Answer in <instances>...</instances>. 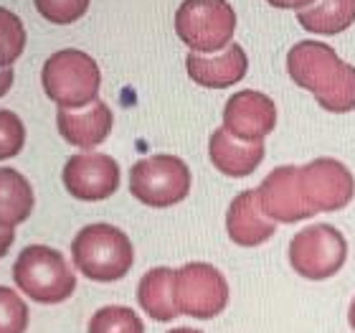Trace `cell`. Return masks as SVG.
I'll use <instances>...</instances> for the list:
<instances>
[{"mask_svg":"<svg viewBox=\"0 0 355 333\" xmlns=\"http://www.w3.org/2000/svg\"><path fill=\"white\" fill-rule=\"evenodd\" d=\"M208 156L221 173L231 178H244L254 173L264 161V143L239 140L226 127H218L208 140Z\"/></svg>","mask_w":355,"mask_h":333,"instance_id":"obj_16","label":"cell"},{"mask_svg":"<svg viewBox=\"0 0 355 333\" xmlns=\"http://www.w3.org/2000/svg\"><path fill=\"white\" fill-rule=\"evenodd\" d=\"M259 193V204L264 209V214L272 222L279 224H295L302 219H310L318 211L307 204L300 186V165H282L274 168L269 176L261 181L257 188Z\"/></svg>","mask_w":355,"mask_h":333,"instance_id":"obj_10","label":"cell"},{"mask_svg":"<svg viewBox=\"0 0 355 333\" xmlns=\"http://www.w3.org/2000/svg\"><path fill=\"white\" fill-rule=\"evenodd\" d=\"M89 333H145L137 313L125 305H107L89 320Z\"/></svg>","mask_w":355,"mask_h":333,"instance_id":"obj_20","label":"cell"},{"mask_svg":"<svg viewBox=\"0 0 355 333\" xmlns=\"http://www.w3.org/2000/svg\"><path fill=\"white\" fill-rule=\"evenodd\" d=\"M274 125H277V107L272 97H266L264 92L254 89L236 92L223 107V127L239 140H264L266 135L274 133Z\"/></svg>","mask_w":355,"mask_h":333,"instance_id":"obj_12","label":"cell"},{"mask_svg":"<svg viewBox=\"0 0 355 333\" xmlns=\"http://www.w3.org/2000/svg\"><path fill=\"white\" fill-rule=\"evenodd\" d=\"M175 303L185 316L216 318L229 305V282L208 262H188L175 270Z\"/></svg>","mask_w":355,"mask_h":333,"instance_id":"obj_8","label":"cell"},{"mask_svg":"<svg viewBox=\"0 0 355 333\" xmlns=\"http://www.w3.org/2000/svg\"><path fill=\"white\" fill-rule=\"evenodd\" d=\"M274 8H284V10H304V8L315 6V0H266Z\"/></svg>","mask_w":355,"mask_h":333,"instance_id":"obj_25","label":"cell"},{"mask_svg":"<svg viewBox=\"0 0 355 333\" xmlns=\"http://www.w3.org/2000/svg\"><path fill=\"white\" fill-rule=\"evenodd\" d=\"M287 72L312 92L322 110L343 115L355 110V67L345 64L327 44L300 41L287 54Z\"/></svg>","mask_w":355,"mask_h":333,"instance_id":"obj_1","label":"cell"},{"mask_svg":"<svg viewBox=\"0 0 355 333\" xmlns=\"http://www.w3.org/2000/svg\"><path fill=\"white\" fill-rule=\"evenodd\" d=\"M348 320H350V328L355 331V298H353V303H350V311H348Z\"/></svg>","mask_w":355,"mask_h":333,"instance_id":"obj_28","label":"cell"},{"mask_svg":"<svg viewBox=\"0 0 355 333\" xmlns=\"http://www.w3.org/2000/svg\"><path fill=\"white\" fill-rule=\"evenodd\" d=\"M137 303L150 318L155 320H173L178 318L175 303V270L155 267L150 270L137 285Z\"/></svg>","mask_w":355,"mask_h":333,"instance_id":"obj_17","label":"cell"},{"mask_svg":"<svg viewBox=\"0 0 355 333\" xmlns=\"http://www.w3.org/2000/svg\"><path fill=\"white\" fill-rule=\"evenodd\" d=\"M175 31L193 51H221L236 31V13L229 0H183L175 13Z\"/></svg>","mask_w":355,"mask_h":333,"instance_id":"obj_5","label":"cell"},{"mask_svg":"<svg viewBox=\"0 0 355 333\" xmlns=\"http://www.w3.org/2000/svg\"><path fill=\"white\" fill-rule=\"evenodd\" d=\"M185 69H188V76L200 87L226 89L244 79L249 59L241 46L231 44L218 54H188Z\"/></svg>","mask_w":355,"mask_h":333,"instance_id":"obj_13","label":"cell"},{"mask_svg":"<svg viewBox=\"0 0 355 333\" xmlns=\"http://www.w3.org/2000/svg\"><path fill=\"white\" fill-rule=\"evenodd\" d=\"M112 110L107 102L96 99L87 107V110H59L56 115V125H59L61 138L76 148H96L99 143H104L112 133Z\"/></svg>","mask_w":355,"mask_h":333,"instance_id":"obj_15","label":"cell"},{"mask_svg":"<svg viewBox=\"0 0 355 333\" xmlns=\"http://www.w3.org/2000/svg\"><path fill=\"white\" fill-rule=\"evenodd\" d=\"M226 229L231 242L241 247H259L277 234V222L264 214L257 191H241L231 201L226 214Z\"/></svg>","mask_w":355,"mask_h":333,"instance_id":"obj_14","label":"cell"},{"mask_svg":"<svg viewBox=\"0 0 355 333\" xmlns=\"http://www.w3.org/2000/svg\"><path fill=\"white\" fill-rule=\"evenodd\" d=\"M64 186L74 199H110L119 188V163L104 153H76L64 165Z\"/></svg>","mask_w":355,"mask_h":333,"instance_id":"obj_11","label":"cell"},{"mask_svg":"<svg viewBox=\"0 0 355 333\" xmlns=\"http://www.w3.org/2000/svg\"><path fill=\"white\" fill-rule=\"evenodd\" d=\"M33 211V186L15 168H0V227L23 224Z\"/></svg>","mask_w":355,"mask_h":333,"instance_id":"obj_18","label":"cell"},{"mask_svg":"<svg viewBox=\"0 0 355 333\" xmlns=\"http://www.w3.org/2000/svg\"><path fill=\"white\" fill-rule=\"evenodd\" d=\"M28 305L15 290L0 285V333H26Z\"/></svg>","mask_w":355,"mask_h":333,"instance_id":"obj_22","label":"cell"},{"mask_svg":"<svg viewBox=\"0 0 355 333\" xmlns=\"http://www.w3.org/2000/svg\"><path fill=\"white\" fill-rule=\"evenodd\" d=\"M348 259V242L330 224H312L289 242V265L307 280H327Z\"/></svg>","mask_w":355,"mask_h":333,"instance_id":"obj_7","label":"cell"},{"mask_svg":"<svg viewBox=\"0 0 355 333\" xmlns=\"http://www.w3.org/2000/svg\"><path fill=\"white\" fill-rule=\"evenodd\" d=\"M300 186L315 211H340L355 196L353 173L335 158H315L300 165Z\"/></svg>","mask_w":355,"mask_h":333,"instance_id":"obj_9","label":"cell"},{"mask_svg":"<svg viewBox=\"0 0 355 333\" xmlns=\"http://www.w3.org/2000/svg\"><path fill=\"white\" fill-rule=\"evenodd\" d=\"M76 270L94 282H114L132 270L135 250L125 232L112 224H89L71 242Z\"/></svg>","mask_w":355,"mask_h":333,"instance_id":"obj_2","label":"cell"},{"mask_svg":"<svg viewBox=\"0 0 355 333\" xmlns=\"http://www.w3.org/2000/svg\"><path fill=\"white\" fill-rule=\"evenodd\" d=\"M13 239H15V234H13V229H10V227H0V257L10 250Z\"/></svg>","mask_w":355,"mask_h":333,"instance_id":"obj_26","label":"cell"},{"mask_svg":"<svg viewBox=\"0 0 355 333\" xmlns=\"http://www.w3.org/2000/svg\"><path fill=\"white\" fill-rule=\"evenodd\" d=\"M10 84H13V69H0V95H6Z\"/></svg>","mask_w":355,"mask_h":333,"instance_id":"obj_27","label":"cell"},{"mask_svg":"<svg viewBox=\"0 0 355 333\" xmlns=\"http://www.w3.org/2000/svg\"><path fill=\"white\" fill-rule=\"evenodd\" d=\"M13 280L31 300L46 305L64 303L76 290V275L67 257L46 245H31L18 254Z\"/></svg>","mask_w":355,"mask_h":333,"instance_id":"obj_3","label":"cell"},{"mask_svg":"<svg viewBox=\"0 0 355 333\" xmlns=\"http://www.w3.org/2000/svg\"><path fill=\"white\" fill-rule=\"evenodd\" d=\"M41 82L49 99H53L61 110H79L84 104L96 102L102 72L87 51L64 49L46 59Z\"/></svg>","mask_w":355,"mask_h":333,"instance_id":"obj_4","label":"cell"},{"mask_svg":"<svg viewBox=\"0 0 355 333\" xmlns=\"http://www.w3.org/2000/svg\"><path fill=\"white\" fill-rule=\"evenodd\" d=\"M26 49V29L21 18L0 6V69H8Z\"/></svg>","mask_w":355,"mask_h":333,"instance_id":"obj_21","label":"cell"},{"mask_svg":"<svg viewBox=\"0 0 355 333\" xmlns=\"http://www.w3.org/2000/svg\"><path fill=\"white\" fill-rule=\"evenodd\" d=\"M130 193L155 209L180 204L191 193V170L175 156L142 158L130 170Z\"/></svg>","mask_w":355,"mask_h":333,"instance_id":"obj_6","label":"cell"},{"mask_svg":"<svg viewBox=\"0 0 355 333\" xmlns=\"http://www.w3.org/2000/svg\"><path fill=\"white\" fill-rule=\"evenodd\" d=\"M38 13L51 23H74L89 8V0H36Z\"/></svg>","mask_w":355,"mask_h":333,"instance_id":"obj_24","label":"cell"},{"mask_svg":"<svg viewBox=\"0 0 355 333\" xmlns=\"http://www.w3.org/2000/svg\"><path fill=\"white\" fill-rule=\"evenodd\" d=\"M26 145V127L10 110H0V161L18 156Z\"/></svg>","mask_w":355,"mask_h":333,"instance_id":"obj_23","label":"cell"},{"mask_svg":"<svg viewBox=\"0 0 355 333\" xmlns=\"http://www.w3.org/2000/svg\"><path fill=\"white\" fill-rule=\"evenodd\" d=\"M171 333H200V331H196V328H175V331H171Z\"/></svg>","mask_w":355,"mask_h":333,"instance_id":"obj_29","label":"cell"},{"mask_svg":"<svg viewBox=\"0 0 355 333\" xmlns=\"http://www.w3.org/2000/svg\"><path fill=\"white\" fill-rule=\"evenodd\" d=\"M297 21L304 31L335 36L355 23V0H318L315 6L300 10Z\"/></svg>","mask_w":355,"mask_h":333,"instance_id":"obj_19","label":"cell"}]
</instances>
